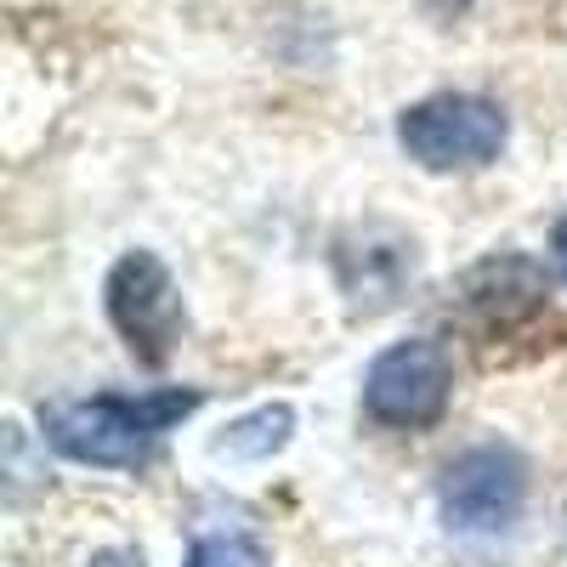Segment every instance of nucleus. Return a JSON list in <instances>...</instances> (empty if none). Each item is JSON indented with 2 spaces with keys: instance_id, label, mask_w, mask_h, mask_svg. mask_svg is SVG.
<instances>
[{
  "instance_id": "7",
  "label": "nucleus",
  "mask_w": 567,
  "mask_h": 567,
  "mask_svg": "<svg viewBox=\"0 0 567 567\" xmlns=\"http://www.w3.org/2000/svg\"><path fill=\"white\" fill-rule=\"evenodd\" d=\"M290 432H296V409L290 403H267V409H256L245 420H233L227 437L216 443V454H227V460H272L284 443H290Z\"/></svg>"
},
{
  "instance_id": "10",
  "label": "nucleus",
  "mask_w": 567,
  "mask_h": 567,
  "mask_svg": "<svg viewBox=\"0 0 567 567\" xmlns=\"http://www.w3.org/2000/svg\"><path fill=\"white\" fill-rule=\"evenodd\" d=\"M420 7H425V12H432V18H443V23H449V18H460V12H471V0H420Z\"/></svg>"
},
{
  "instance_id": "3",
  "label": "nucleus",
  "mask_w": 567,
  "mask_h": 567,
  "mask_svg": "<svg viewBox=\"0 0 567 567\" xmlns=\"http://www.w3.org/2000/svg\"><path fill=\"white\" fill-rule=\"evenodd\" d=\"M103 307H109V323L120 329L125 352L142 369H165V358L176 352L182 329H187V312H182V290H176L171 267L154 250H125L109 267Z\"/></svg>"
},
{
  "instance_id": "8",
  "label": "nucleus",
  "mask_w": 567,
  "mask_h": 567,
  "mask_svg": "<svg viewBox=\"0 0 567 567\" xmlns=\"http://www.w3.org/2000/svg\"><path fill=\"white\" fill-rule=\"evenodd\" d=\"M182 567H267V545L250 534H205Z\"/></svg>"
},
{
  "instance_id": "2",
  "label": "nucleus",
  "mask_w": 567,
  "mask_h": 567,
  "mask_svg": "<svg viewBox=\"0 0 567 567\" xmlns=\"http://www.w3.org/2000/svg\"><path fill=\"white\" fill-rule=\"evenodd\" d=\"M511 136V120L499 103L477 97V91H437L420 97L398 114V142L420 171H483L499 159Z\"/></svg>"
},
{
  "instance_id": "9",
  "label": "nucleus",
  "mask_w": 567,
  "mask_h": 567,
  "mask_svg": "<svg viewBox=\"0 0 567 567\" xmlns=\"http://www.w3.org/2000/svg\"><path fill=\"white\" fill-rule=\"evenodd\" d=\"M550 256H556V272L567 278V216L550 227Z\"/></svg>"
},
{
  "instance_id": "4",
  "label": "nucleus",
  "mask_w": 567,
  "mask_h": 567,
  "mask_svg": "<svg viewBox=\"0 0 567 567\" xmlns=\"http://www.w3.org/2000/svg\"><path fill=\"white\" fill-rule=\"evenodd\" d=\"M454 398V363L437 341H392L386 352H374L363 374V414L386 432H425L449 414Z\"/></svg>"
},
{
  "instance_id": "1",
  "label": "nucleus",
  "mask_w": 567,
  "mask_h": 567,
  "mask_svg": "<svg viewBox=\"0 0 567 567\" xmlns=\"http://www.w3.org/2000/svg\"><path fill=\"white\" fill-rule=\"evenodd\" d=\"M205 403L199 386H165V392H142V398H74L52 403L40 414V432L63 460L74 465H97V471H125L154 454L176 425Z\"/></svg>"
},
{
  "instance_id": "5",
  "label": "nucleus",
  "mask_w": 567,
  "mask_h": 567,
  "mask_svg": "<svg viewBox=\"0 0 567 567\" xmlns=\"http://www.w3.org/2000/svg\"><path fill=\"white\" fill-rule=\"evenodd\" d=\"M437 505L454 534H505L528 505V460L511 443L460 449L437 477Z\"/></svg>"
},
{
  "instance_id": "6",
  "label": "nucleus",
  "mask_w": 567,
  "mask_h": 567,
  "mask_svg": "<svg viewBox=\"0 0 567 567\" xmlns=\"http://www.w3.org/2000/svg\"><path fill=\"white\" fill-rule=\"evenodd\" d=\"M460 301H465V312H477L488 329L494 323H516V318H528L534 307H545V278L523 256H494L483 267H471Z\"/></svg>"
}]
</instances>
